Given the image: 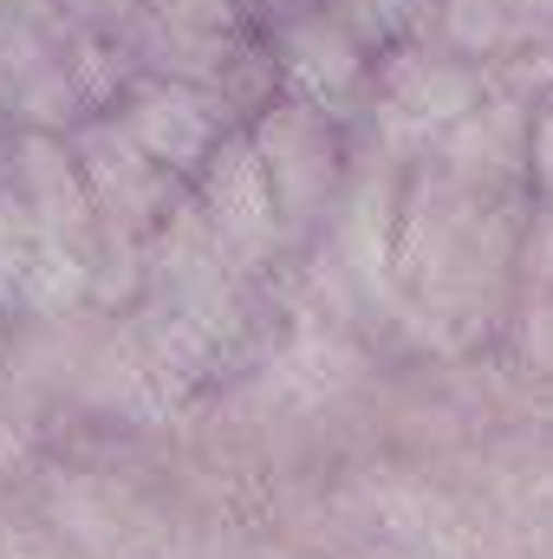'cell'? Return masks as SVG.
I'll use <instances>...</instances> for the list:
<instances>
[{
  "mask_svg": "<svg viewBox=\"0 0 553 559\" xmlns=\"http://www.w3.org/2000/svg\"><path fill=\"white\" fill-rule=\"evenodd\" d=\"M482 98H489L482 66L430 33V39H404L378 59V92H372L365 118L391 163H430L443 131H456Z\"/></svg>",
  "mask_w": 553,
  "mask_h": 559,
  "instance_id": "cell-1",
  "label": "cell"
},
{
  "mask_svg": "<svg viewBox=\"0 0 553 559\" xmlns=\"http://www.w3.org/2000/svg\"><path fill=\"white\" fill-rule=\"evenodd\" d=\"M248 138L261 150L268 176H274V195H280V222H286V241L319 228L345 189V124L326 118L319 105L306 98H274Z\"/></svg>",
  "mask_w": 553,
  "mask_h": 559,
  "instance_id": "cell-2",
  "label": "cell"
},
{
  "mask_svg": "<svg viewBox=\"0 0 553 559\" xmlns=\"http://www.w3.org/2000/svg\"><path fill=\"white\" fill-rule=\"evenodd\" d=\"M72 156L85 169V189L98 202V222L111 241H138L150 248V235L183 209V176H169L163 163H150L138 150V138L111 118V111H92L79 131H72Z\"/></svg>",
  "mask_w": 553,
  "mask_h": 559,
  "instance_id": "cell-3",
  "label": "cell"
},
{
  "mask_svg": "<svg viewBox=\"0 0 553 559\" xmlns=\"http://www.w3.org/2000/svg\"><path fill=\"white\" fill-rule=\"evenodd\" d=\"M196 209H202V222H209L222 261L242 280L261 274L280 254V241H286L274 176H268V163H261V150H255L248 131H228L222 150L209 156V169L196 176Z\"/></svg>",
  "mask_w": 553,
  "mask_h": 559,
  "instance_id": "cell-4",
  "label": "cell"
},
{
  "mask_svg": "<svg viewBox=\"0 0 553 559\" xmlns=\"http://www.w3.org/2000/svg\"><path fill=\"white\" fill-rule=\"evenodd\" d=\"M274 59H280V85L286 98H306L319 105L326 118L352 124L372 111V92H378V52L358 46V33L319 0V7H299L293 20L274 26Z\"/></svg>",
  "mask_w": 553,
  "mask_h": 559,
  "instance_id": "cell-5",
  "label": "cell"
},
{
  "mask_svg": "<svg viewBox=\"0 0 553 559\" xmlns=\"http://www.w3.org/2000/svg\"><path fill=\"white\" fill-rule=\"evenodd\" d=\"M111 118L138 138V150L150 163H163V169L183 176V182H196V176L209 169V156L222 150V138L242 131V124L228 118V105L215 98V85L163 79V72H138Z\"/></svg>",
  "mask_w": 553,
  "mask_h": 559,
  "instance_id": "cell-6",
  "label": "cell"
},
{
  "mask_svg": "<svg viewBox=\"0 0 553 559\" xmlns=\"http://www.w3.org/2000/svg\"><path fill=\"white\" fill-rule=\"evenodd\" d=\"M0 111L20 118L26 131H59V138H72L92 118L66 66V33H46L33 13H0Z\"/></svg>",
  "mask_w": 553,
  "mask_h": 559,
  "instance_id": "cell-7",
  "label": "cell"
},
{
  "mask_svg": "<svg viewBox=\"0 0 553 559\" xmlns=\"http://www.w3.org/2000/svg\"><path fill=\"white\" fill-rule=\"evenodd\" d=\"M7 169H13V182H20V195L33 209V228L46 241H66V248H79V254L98 261L105 222H98V202H92L85 169L72 156V138H59V131H20L13 150H7Z\"/></svg>",
  "mask_w": 553,
  "mask_h": 559,
  "instance_id": "cell-8",
  "label": "cell"
},
{
  "mask_svg": "<svg viewBox=\"0 0 553 559\" xmlns=\"http://www.w3.org/2000/svg\"><path fill=\"white\" fill-rule=\"evenodd\" d=\"M528 156H534V111L515 98H482L456 131H443L436 143V169H449L469 189H495L508 195V182H528Z\"/></svg>",
  "mask_w": 553,
  "mask_h": 559,
  "instance_id": "cell-9",
  "label": "cell"
},
{
  "mask_svg": "<svg viewBox=\"0 0 553 559\" xmlns=\"http://www.w3.org/2000/svg\"><path fill=\"white\" fill-rule=\"evenodd\" d=\"M436 39H449L475 66L521 46H553V0H443Z\"/></svg>",
  "mask_w": 553,
  "mask_h": 559,
  "instance_id": "cell-10",
  "label": "cell"
},
{
  "mask_svg": "<svg viewBox=\"0 0 553 559\" xmlns=\"http://www.w3.org/2000/svg\"><path fill=\"white\" fill-rule=\"evenodd\" d=\"M352 371H358V358H352V345H345L332 325H306V332H293L286 352L274 358V384L293 397V404H319V397H332Z\"/></svg>",
  "mask_w": 553,
  "mask_h": 559,
  "instance_id": "cell-11",
  "label": "cell"
},
{
  "mask_svg": "<svg viewBox=\"0 0 553 559\" xmlns=\"http://www.w3.org/2000/svg\"><path fill=\"white\" fill-rule=\"evenodd\" d=\"M92 274H98L92 254H79V248L39 235V241H33V267H26V280H20V306L39 312V319L79 312V306L92 299Z\"/></svg>",
  "mask_w": 553,
  "mask_h": 559,
  "instance_id": "cell-12",
  "label": "cell"
},
{
  "mask_svg": "<svg viewBox=\"0 0 553 559\" xmlns=\"http://www.w3.org/2000/svg\"><path fill=\"white\" fill-rule=\"evenodd\" d=\"M352 33H358V46L365 52H391V46H404V39H430L436 33V20H443V0H326Z\"/></svg>",
  "mask_w": 553,
  "mask_h": 559,
  "instance_id": "cell-13",
  "label": "cell"
},
{
  "mask_svg": "<svg viewBox=\"0 0 553 559\" xmlns=\"http://www.w3.org/2000/svg\"><path fill=\"white\" fill-rule=\"evenodd\" d=\"M33 241H39L33 209H26L13 169L0 163V312L20 306V280H26V267H33Z\"/></svg>",
  "mask_w": 553,
  "mask_h": 559,
  "instance_id": "cell-14",
  "label": "cell"
},
{
  "mask_svg": "<svg viewBox=\"0 0 553 559\" xmlns=\"http://www.w3.org/2000/svg\"><path fill=\"white\" fill-rule=\"evenodd\" d=\"M489 92L495 98H515L528 111H553V46H521V52H502L482 66Z\"/></svg>",
  "mask_w": 553,
  "mask_h": 559,
  "instance_id": "cell-15",
  "label": "cell"
},
{
  "mask_svg": "<svg viewBox=\"0 0 553 559\" xmlns=\"http://www.w3.org/2000/svg\"><path fill=\"white\" fill-rule=\"evenodd\" d=\"M528 182L534 195L553 202V111H534V156H528Z\"/></svg>",
  "mask_w": 553,
  "mask_h": 559,
  "instance_id": "cell-16",
  "label": "cell"
},
{
  "mask_svg": "<svg viewBox=\"0 0 553 559\" xmlns=\"http://www.w3.org/2000/svg\"><path fill=\"white\" fill-rule=\"evenodd\" d=\"M85 26H138L156 0H72Z\"/></svg>",
  "mask_w": 553,
  "mask_h": 559,
  "instance_id": "cell-17",
  "label": "cell"
},
{
  "mask_svg": "<svg viewBox=\"0 0 553 559\" xmlns=\"http://www.w3.org/2000/svg\"><path fill=\"white\" fill-rule=\"evenodd\" d=\"M0 124H7V111H0Z\"/></svg>",
  "mask_w": 553,
  "mask_h": 559,
  "instance_id": "cell-18",
  "label": "cell"
}]
</instances>
